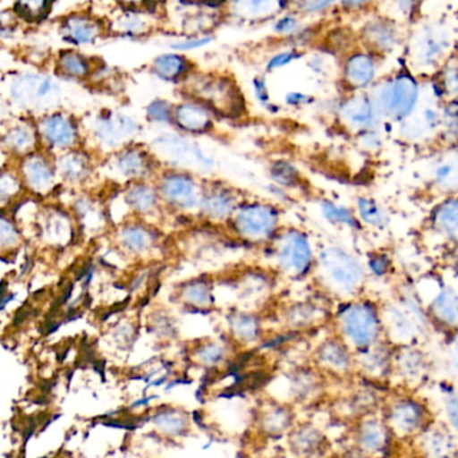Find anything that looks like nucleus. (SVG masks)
Returning a JSON list of instances; mask_svg holds the SVG:
<instances>
[{
    "mask_svg": "<svg viewBox=\"0 0 458 458\" xmlns=\"http://www.w3.org/2000/svg\"><path fill=\"white\" fill-rule=\"evenodd\" d=\"M380 116L394 122H404L417 111L420 87L410 74H398L386 80L372 96Z\"/></svg>",
    "mask_w": 458,
    "mask_h": 458,
    "instance_id": "1",
    "label": "nucleus"
},
{
    "mask_svg": "<svg viewBox=\"0 0 458 458\" xmlns=\"http://www.w3.org/2000/svg\"><path fill=\"white\" fill-rule=\"evenodd\" d=\"M452 45V34L441 23H428L414 34L411 45L412 60L420 69L438 65Z\"/></svg>",
    "mask_w": 458,
    "mask_h": 458,
    "instance_id": "2",
    "label": "nucleus"
},
{
    "mask_svg": "<svg viewBox=\"0 0 458 458\" xmlns=\"http://www.w3.org/2000/svg\"><path fill=\"white\" fill-rule=\"evenodd\" d=\"M13 101L26 111L47 109L57 100V87L49 77L25 74L10 89Z\"/></svg>",
    "mask_w": 458,
    "mask_h": 458,
    "instance_id": "3",
    "label": "nucleus"
},
{
    "mask_svg": "<svg viewBox=\"0 0 458 458\" xmlns=\"http://www.w3.org/2000/svg\"><path fill=\"white\" fill-rule=\"evenodd\" d=\"M195 90L198 98L213 111L224 112L227 116L234 112L235 116H238L243 109V106H240L242 98L238 95L237 88L230 85L226 80L214 79L203 81V84L198 85Z\"/></svg>",
    "mask_w": 458,
    "mask_h": 458,
    "instance_id": "4",
    "label": "nucleus"
},
{
    "mask_svg": "<svg viewBox=\"0 0 458 458\" xmlns=\"http://www.w3.org/2000/svg\"><path fill=\"white\" fill-rule=\"evenodd\" d=\"M343 332L353 344H369L377 334V320L369 308L355 305L342 316Z\"/></svg>",
    "mask_w": 458,
    "mask_h": 458,
    "instance_id": "5",
    "label": "nucleus"
},
{
    "mask_svg": "<svg viewBox=\"0 0 458 458\" xmlns=\"http://www.w3.org/2000/svg\"><path fill=\"white\" fill-rule=\"evenodd\" d=\"M374 100L369 96L359 95L350 98L340 108V119L348 128L359 132L372 130L379 119Z\"/></svg>",
    "mask_w": 458,
    "mask_h": 458,
    "instance_id": "6",
    "label": "nucleus"
},
{
    "mask_svg": "<svg viewBox=\"0 0 458 458\" xmlns=\"http://www.w3.org/2000/svg\"><path fill=\"white\" fill-rule=\"evenodd\" d=\"M38 133L47 144L60 148L71 147L79 135L76 122L61 112L42 117L38 123Z\"/></svg>",
    "mask_w": 458,
    "mask_h": 458,
    "instance_id": "7",
    "label": "nucleus"
},
{
    "mask_svg": "<svg viewBox=\"0 0 458 458\" xmlns=\"http://www.w3.org/2000/svg\"><path fill=\"white\" fill-rule=\"evenodd\" d=\"M326 269L334 285L342 291H352L360 283V267L352 257L342 251L327 254Z\"/></svg>",
    "mask_w": 458,
    "mask_h": 458,
    "instance_id": "8",
    "label": "nucleus"
},
{
    "mask_svg": "<svg viewBox=\"0 0 458 458\" xmlns=\"http://www.w3.org/2000/svg\"><path fill=\"white\" fill-rule=\"evenodd\" d=\"M100 33V23L87 15H71L63 23L64 38L73 45L92 44Z\"/></svg>",
    "mask_w": 458,
    "mask_h": 458,
    "instance_id": "9",
    "label": "nucleus"
},
{
    "mask_svg": "<svg viewBox=\"0 0 458 458\" xmlns=\"http://www.w3.org/2000/svg\"><path fill=\"white\" fill-rule=\"evenodd\" d=\"M173 120L187 132H206L213 125L208 106L199 103L182 104L174 111Z\"/></svg>",
    "mask_w": 458,
    "mask_h": 458,
    "instance_id": "10",
    "label": "nucleus"
},
{
    "mask_svg": "<svg viewBox=\"0 0 458 458\" xmlns=\"http://www.w3.org/2000/svg\"><path fill=\"white\" fill-rule=\"evenodd\" d=\"M344 77L347 84L353 89L369 88L377 77V65H375L374 58L369 55H363V53L351 55L345 64Z\"/></svg>",
    "mask_w": 458,
    "mask_h": 458,
    "instance_id": "11",
    "label": "nucleus"
},
{
    "mask_svg": "<svg viewBox=\"0 0 458 458\" xmlns=\"http://www.w3.org/2000/svg\"><path fill=\"white\" fill-rule=\"evenodd\" d=\"M363 37L372 49L380 53L390 52L398 42V31L395 26L383 20H375L367 23L366 28L363 29Z\"/></svg>",
    "mask_w": 458,
    "mask_h": 458,
    "instance_id": "12",
    "label": "nucleus"
},
{
    "mask_svg": "<svg viewBox=\"0 0 458 458\" xmlns=\"http://www.w3.org/2000/svg\"><path fill=\"white\" fill-rule=\"evenodd\" d=\"M283 0H232V13L242 20L261 21L277 14Z\"/></svg>",
    "mask_w": 458,
    "mask_h": 458,
    "instance_id": "13",
    "label": "nucleus"
},
{
    "mask_svg": "<svg viewBox=\"0 0 458 458\" xmlns=\"http://www.w3.org/2000/svg\"><path fill=\"white\" fill-rule=\"evenodd\" d=\"M404 131L411 138H422L438 130L441 125V111L433 106H425L417 114H412L409 119L404 120Z\"/></svg>",
    "mask_w": 458,
    "mask_h": 458,
    "instance_id": "14",
    "label": "nucleus"
},
{
    "mask_svg": "<svg viewBox=\"0 0 458 458\" xmlns=\"http://www.w3.org/2000/svg\"><path fill=\"white\" fill-rule=\"evenodd\" d=\"M55 0H15L14 13L30 25H39L52 14Z\"/></svg>",
    "mask_w": 458,
    "mask_h": 458,
    "instance_id": "15",
    "label": "nucleus"
},
{
    "mask_svg": "<svg viewBox=\"0 0 458 458\" xmlns=\"http://www.w3.org/2000/svg\"><path fill=\"white\" fill-rule=\"evenodd\" d=\"M96 125H98V136L103 139H109V140H117L123 136L132 133L136 124L128 117L111 114L108 117H101L100 120H98Z\"/></svg>",
    "mask_w": 458,
    "mask_h": 458,
    "instance_id": "16",
    "label": "nucleus"
},
{
    "mask_svg": "<svg viewBox=\"0 0 458 458\" xmlns=\"http://www.w3.org/2000/svg\"><path fill=\"white\" fill-rule=\"evenodd\" d=\"M155 72L157 76L168 81H175L182 79L190 69L186 58L176 55H162L154 64Z\"/></svg>",
    "mask_w": 458,
    "mask_h": 458,
    "instance_id": "17",
    "label": "nucleus"
},
{
    "mask_svg": "<svg viewBox=\"0 0 458 458\" xmlns=\"http://www.w3.org/2000/svg\"><path fill=\"white\" fill-rule=\"evenodd\" d=\"M420 418H422L420 410L414 403L396 404L391 414L394 428H398L402 433L415 430L420 425Z\"/></svg>",
    "mask_w": 458,
    "mask_h": 458,
    "instance_id": "18",
    "label": "nucleus"
},
{
    "mask_svg": "<svg viewBox=\"0 0 458 458\" xmlns=\"http://www.w3.org/2000/svg\"><path fill=\"white\" fill-rule=\"evenodd\" d=\"M58 69L61 73L71 79H84L89 73L88 61L79 53L65 52L61 55L58 60Z\"/></svg>",
    "mask_w": 458,
    "mask_h": 458,
    "instance_id": "19",
    "label": "nucleus"
},
{
    "mask_svg": "<svg viewBox=\"0 0 458 458\" xmlns=\"http://www.w3.org/2000/svg\"><path fill=\"white\" fill-rule=\"evenodd\" d=\"M442 135L447 141L458 143V100L450 101L441 111Z\"/></svg>",
    "mask_w": 458,
    "mask_h": 458,
    "instance_id": "20",
    "label": "nucleus"
},
{
    "mask_svg": "<svg viewBox=\"0 0 458 458\" xmlns=\"http://www.w3.org/2000/svg\"><path fill=\"white\" fill-rule=\"evenodd\" d=\"M436 221L441 232L458 235V199L445 203L437 213Z\"/></svg>",
    "mask_w": 458,
    "mask_h": 458,
    "instance_id": "21",
    "label": "nucleus"
},
{
    "mask_svg": "<svg viewBox=\"0 0 458 458\" xmlns=\"http://www.w3.org/2000/svg\"><path fill=\"white\" fill-rule=\"evenodd\" d=\"M36 140V132L31 130L30 124L28 123H21L17 127L13 128L6 136V141L10 144V147L14 149L30 148Z\"/></svg>",
    "mask_w": 458,
    "mask_h": 458,
    "instance_id": "22",
    "label": "nucleus"
},
{
    "mask_svg": "<svg viewBox=\"0 0 458 458\" xmlns=\"http://www.w3.org/2000/svg\"><path fill=\"white\" fill-rule=\"evenodd\" d=\"M436 181L444 189H458V157H450L437 167Z\"/></svg>",
    "mask_w": 458,
    "mask_h": 458,
    "instance_id": "23",
    "label": "nucleus"
},
{
    "mask_svg": "<svg viewBox=\"0 0 458 458\" xmlns=\"http://www.w3.org/2000/svg\"><path fill=\"white\" fill-rule=\"evenodd\" d=\"M360 444L363 449L377 450L380 449L385 444V430L379 423L371 420V422L364 423L360 428Z\"/></svg>",
    "mask_w": 458,
    "mask_h": 458,
    "instance_id": "24",
    "label": "nucleus"
},
{
    "mask_svg": "<svg viewBox=\"0 0 458 458\" xmlns=\"http://www.w3.org/2000/svg\"><path fill=\"white\" fill-rule=\"evenodd\" d=\"M441 84L446 95L458 98V57L445 64L441 72Z\"/></svg>",
    "mask_w": 458,
    "mask_h": 458,
    "instance_id": "25",
    "label": "nucleus"
},
{
    "mask_svg": "<svg viewBox=\"0 0 458 458\" xmlns=\"http://www.w3.org/2000/svg\"><path fill=\"white\" fill-rule=\"evenodd\" d=\"M123 9L132 14H155L167 0H117Z\"/></svg>",
    "mask_w": 458,
    "mask_h": 458,
    "instance_id": "26",
    "label": "nucleus"
},
{
    "mask_svg": "<svg viewBox=\"0 0 458 458\" xmlns=\"http://www.w3.org/2000/svg\"><path fill=\"white\" fill-rule=\"evenodd\" d=\"M323 360L329 367H334V369H344L350 363V356L342 345L329 343L323 350Z\"/></svg>",
    "mask_w": 458,
    "mask_h": 458,
    "instance_id": "27",
    "label": "nucleus"
},
{
    "mask_svg": "<svg viewBox=\"0 0 458 458\" xmlns=\"http://www.w3.org/2000/svg\"><path fill=\"white\" fill-rule=\"evenodd\" d=\"M437 315L447 323L458 320V297L445 293L437 300Z\"/></svg>",
    "mask_w": 458,
    "mask_h": 458,
    "instance_id": "28",
    "label": "nucleus"
},
{
    "mask_svg": "<svg viewBox=\"0 0 458 458\" xmlns=\"http://www.w3.org/2000/svg\"><path fill=\"white\" fill-rule=\"evenodd\" d=\"M359 211L361 218L369 225H382L385 222V213L382 208L369 199L359 200Z\"/></svg>",
    "mask_w": 458,
    "mask_h": 458,
    "instance_id": "29",
    "label": "nucleus"
},
{
    "mask_svg": "<svg viewBox=\"0 0 458 458\" xmlns=\"http://www.w3.org/2000/svg\"><path fill=\"white\" fill-rule=\"evenodd\" d=\"M324 213L327 214V216H328L334 224H345L355 226V219L352 218L350 211L345 210V208H337V206L335 205H326L324 206Z\"/></svg>",
    "mask_w": 458,
    "mask_h": 458,
    "instance_id": "30",
    "label": "nucleus"
},
{
    "mask_svg": "<svg viewBox=\"0 0 458 458\" xmlns=\"http://www.w3.org/2000/svg\"><path fill=\"white\" fill-rule=\"evenodd\" d=\"M149 117L155 122H170L174 116L173 108L165 101H155L148 109Z\"/></svg>",
    "mask_w": 458,
    "mask_h": 458,
    "instance_id": "31",
    "label": "nucleus"
},
{
    "mask_svg": "<svg viewBox=\"0 0 458 458\" xmlns=\"http://www.w3.org/2000/svg\"><path fill=\"white\" fill-rule=\"evenodd\" d=\"M297 57H299V55H297L296 52L281 53V55H275V57L272 58L267 68H269L270 71L283 68V66L288 65L292 61L296 60Z\"/></svg>",
    "mask_w": 458,
    "mask_h": 458,
    "instance_id": "32",
    "label": "nucleus"
},
{
    "mask_svg": "<svg viewBox=\"0 0 458 458\" xmlns=\"http://www.w3.org/2000/svg\"><path fill=\"white\" fill-rule=\"evenodd\" d=\"M360 141L366 148L374 149L379 147L380 141L382 140H380L379 133L375 131V128H372V130H367L361 132Z\"/></svg>",
    "mask_w": 458,
    "mask_h": 458,
    "instance_id": "33",
    "label": "nucleus"
},
{
    "mask_svg": "<svg viewBox=\"0 0 458 458\" xmlns=\"http://www.w3.org/2000/svg\"><path fill=\"white\" fill-rule=\"evenodd\" d=\"M296 29L297 21L292 17L283 18V20H281L280 22L277 23V26H276V30H277L278 33L284 34L292 33V31L296 30Z\"/></svg>",
    "mask_w": 458,
    "mask_h": 458,
    "instance_id": "34",
    "label": "nucleus"
},
{
    "mask_svg": "<svg viewBox=\"0 0 458 458\" xmlns=\"http://www.w3.org/2000/svg\"><path fill=\"white\" fill-rule=\"evenodd\" d=\"M336 2H339V0H313V2L308 4L307 10L310 13H320L323 10L328 9L329 6L336 4Z\"/></svg>",
    "mask_w": 458,
    "mask_h": 458,
    "instance_id": "35",
    "label": "nucleus"
},
{
    "mask_svg": "<svg viewBox=\"0 0 458 458\" xmlns=\"http://www.w3.org/2000/svg\"><path fill=\"white\" fill-rule=\"evenodd\" d=\"M183 4H191V6L219 7L224 6L229 0H181Z\"/></svg>",
    "mask_w": 458,
    "mask_h": 458,
    "instance_id": "36",
    "label": "nucleus"
},
{
    "mask_svg": "<svg viewBox=\"0 0 458 458\" xmlns=\"http://www.w3.org/2000/svg\"><path fill=\"white\" fill-rule=\"evenodd\" d=\"M447 414H449L450 420L458 430V398L452 399L447 404Z\"/></svg>",
    "mask_w": 458,
    "mask_h": 458,
    "instance_id": "37",
    "label": "nucleus"
},
{
    "mask_svg": "<svg viewBox=\"0 0 458 458\" xmlns=\"http://www.w3.org/2000/svg\"><path fill=\"white\" fill-rule=\"evenodd\" d=\"M417 2L418 0H395L396 7L402 14H410Z\"/></svg>",
    "mask_w": 458,
    "mask_h": 458,
    "instance_id": "38",
    "label": "nucleus"
},
{
    "mask_svg": "<svg viewBox=\"0 0 458 458\" xmlns=\"http://www.w3.org/2000/svg\"><path fill=\"white\" fill-rule=\"evenodd\" d=\"M371 0H342L343 6L348 10L360 9L369 4Z\"/></svg>",
    "mask_w": 458,
    "mask_h": 458,
    "instance_id": "39",
    "label": "nucleus"
},
{
    "mask_svg": "<svg viewBox=\"0 0 458 458\" xmlns=\"http://www.w3.org/2000/svg\"><path fill=\"white\" fill-rule=\"evenodd\" d=\"M288 103L292 106H300V104L308 103V98L301 93H292L288 96Z\"/></svg>",
    "mask_w": 458,
    "mask_h": 458,
    "instance_id": "40",
    "label": "nucleus"
}]
</instances>
